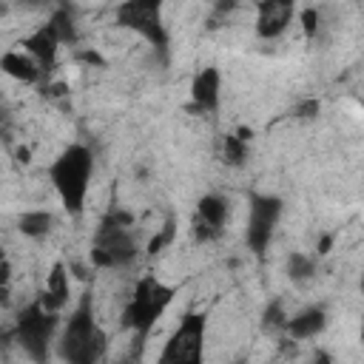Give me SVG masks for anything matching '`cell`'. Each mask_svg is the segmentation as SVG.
<instances>
[{"label":"cell","instance_id":"277c9868","mask_svg":"<svg viewBox=\"0 0 364 364\" xmlns=\"http://www.w3.org/2000/svg\"><path fill=\"white\" fill-rule=\"evenodd\" d=\"M173 293H176L173 287L156 282L154 276H145V279L136 284V290H134L128 307L122 310V324H125L128 330L139 333V336H148L151 327L156 324V318H162V313H165L168 304L173 301Z\"/></svg>","mask_w":364,"mask_h":364},{"label":"cell","instance_id":"52a82bcc","mask_svg":"<svg viewBox=\"0 0 364 364\" xmlns=\"http://www.w3.org/2000/svg\"><path fill=\"white\" fill-rule=\"evenodd\" d=\"M117 20L119 26L142 34L151 46L165 48L168 46V31L162 26V6L156 0H128L117 6Z\"/></svg>","mask_w":364,"mask_h":364},{"label":"cell","instance_id":"83f0119b","mask_svg":"<svg viewBox=\"0 0 364 364\" xmlns=\"http://www.w3.org/2000/svg\"><path fill=\"white\" fill-rule=\"evenodd\" d=\"M361 341H364V327H361Z\"/></svg>","mask_w":364,"mask_h":364},{"label":"cell","instance_id":"cb8c5ba5","mask_svg":"<svg viewBox=\"0 0 364 364\" xmlns=\"http://www.w3.org/2000/svg\"><path fill=\"white\" fill-rule=\"evenodd\" d=\"M296 114L304 117V119H307V117H316V114H318V100H307V102H301V105L296 108Z\"/></svg>","mask_w":364,"mask_h":364},{"label":"cell","instance_id":"4fadbf2b","mask_svg":"<svg viewBox=\"0 0 364 364\" xmlns=\"http://www.w3.org/2000/svg\"><path fill=\"white\" fill-rule=\"evenodd\" d=\"M0 68L9 74V77H14V80H20V82H37L40 80V65H37V60L31 57V54H23V51H6L3 57H0Z\"/></svg>","mask_w":364,"mask_h":364},{"label":"cell","instance_id":"ac0fdd59","mask_svg":"<svg viewBox=\"0 0 364 364\" xmlns=\"http://www.w3.org/2000/svg\"><path fill=\"white\" fill-rule=\"evenodd\" d=\"M287 273H290L296 282H304V279H310V276L316 273V264H313L310 256H304V253H293V256L287 259Z\"/></svg>","mask_w":364,"mask_h":364},{"label":"cell","instance_id":"603a6c76","mask_svg":"<svg viewBox=\"0 0 364 364\" xmlns=\"http://www.w3.org/2000/svg\"><path fill=\"white\" fill-rule=\"evenodd\" d=\"M284 321V316H282V304L276 301V304H270L267 307V313H264V324H282ZM287 324V321H284Z\"/></svg>","mask_w":364,"mask_h":364},{"label":"cell","instance_id":"d6986e66","mask_svg":"<svg viewBox=\"0 0 364 364\" xmlns=\"http://www.w3.org/2000/svg\"><path fill=\"white\" fill-rule=\"evenodd\" d=\"M51 26H54V31L60 34V40L63 43H74V23H71V14L65 11V9H60V11H54V17L48 20Z\"/></svg>","mask_w":364,"mask_h":364},{"label":"cell","instance_id":"ba28073f","mask_svg":"<svg viewBox=\"0 0 364 364\" xmlns=\"http://www.w3.org/2000/svg\"><path fill=\"white\" fill-rule=\"evenodd\" d=\"M282 216V199L276 196H250V219H247V245L253 253H264L270 239H273V230H276V222Z\"/></svg>","mask_w":364,"mask_h":364},{"label":"cell","instance_id":"7c38bea8","mask_svg":"<svg viewBox=\"0 0 364 364\" xmlns=\"http://www.w3.org/2000/svg\"><path fill=\"white\" fill-rule=\"evenodd\" d=\"M191 97L199 111H216L219 108V71L213 65L202 68L191 82Z\"/></svg>","mask_w":364,"mask_h":364},{"label":"cell","instance_id":"9a60e30c","mask_svg":"<svg viewBox=\"0 0 364 364\" xmlns=\"http://www.w3.org/2000/svg\"><path fill=\"white\" fill-rule=\"evenodd\" d=\"M196 219L208 222L210 228L222 230L225 222H228V202L219 196V193H205L199 202H196Z\"/></svg>","mask_w":364,"mask_h":364},{"label":"cell","instance_id":"3957f363","mask_svg":"<svg viewBox=\"0 0 364 364\" xmlns=\"http://www.w3.org/2000/svg\"><path fill=\"white\" fill-rule=\"evenodd\" d=\"M131 216L128 213H111L102 219L94 247H91V264L97 267H125L136 259V242L128 230Z\"/></svg>","mask_w":364,"mask_h":364},{"label":"cell","instance_id":"484cf974","mask_svg":"<svg viewBox=\"0 0 364 364\" xmlns=\"http://www.w3.org/2000/svg\"><path fill=\"white\" fill-rule=\"evenodd\" d=\"M313 364H330V355H327V353H316Z\"/></svg>","mask_w":364,"mask_h":364},{"label":"cell","instance_id":"d4e9b609","mask_svg":"<svg viewBox=\"0 0 364 364\" xmlns=\"http://www.w3.org/2000/svg\"><path fill=\"white\" fill-rule=\"evenodd\" d=\"M330 242H333L330 236H321V242H318V253H327V250H330Z\"/></svg>","mask_w":364,"mask_h":364},{"label":"cell","instance_id":"e0dca14e","mask_svg":"<svg viewBox=\"0 0 364 364\" xmlns=\"http://www.w3.org/2000/svg\"><path fill=\"white\" fill-rule=\"evenodd\" d=\"M222 154H225V162H228V165L239 168V165H245V159H247V142L239 139V134H228L225 142H222Z\"/></svg>","mask_w":364,"mask_h":364},{"label":"cell","instance_id":"44dd1931","mask_svg":"<svg viewBox=\"0 0 364 364\" xmlns=\"http://www.w3.org/2000/svg\"><path fill=\"white\" fill-rule=\"evenodd\" d=\"M299 23L304 28V37H316V31H318V11L316 9H301Z\"/></svg>","mask_w":364,"mask_h":364},{"label":"cell","instance_id":"2e32d148","mask_svg":"<svg viewBox=\"0 0 364 364\" xmlns=\"http://www.w3.org/2000/svg\"><path fill=\"white\" fill-rule=\"evenodd\" d=\"M51 213L48 210H26L23 216H20V230H23V236H31V239H40V236H46L48 230H51Z\"/></svg>","mask_w":364,"mask_h":364},{"label":"cell","instance_id":"4316f807","mask_svg":"<svg viewBox=\"0 0 364 364\" xmlns=\"http://www.w3.org/2000/svg\"><path fill=\"white\" fill-rule=\"evenodd\" d=\"M361 290H364V273H361Z\"/></svg>","mask_w":364,"mask_h":364},{"label":"cell","instance_id":"5bb4252c","mask_svg":"<svg viewBox=\"0 0 364 364\" xmlns=\"http://www.w3.org/2000/svg\"><path fill=\"white\" fill-rule=\"evenodd\" d=\"M324 324H327V313L321 307H307L299 316H293L284 327H287V333L293 338H313V336H318L324 330Z\"/></svg>","mask_w":364,"mask_h":364},{"label":"cell","instance_id":"8992f818","mask_svg":"<svg viewBox=\"0 0 364 364\" xmlns=\"http://www.w3.org/2000/svg\"><path fill=\"white\" fill-rule=\"evenodd\" d=\"M54 330H57V313H48L40 301L28 304L20 318H17V344L26 350L28 358H34L37 364H46L48 358V347L54 341Z\"/></svg>","mask_w":364,"mask_h":364},{"label":"cell","instance_id":"8fae6325","mask_svg":"<svg viewBox=\"0 0 364 364\" xmlns=\"http://www.w3.org/2000/svg\"><path fill=\"white\" fill-rule=\"evenodd\" d=\"M71 299V287H68V267L63 262H57L51 267V273L46 276V287L40 293V304L48 310V313H60Z\"/></svg>","mask_w":364,"mask_h":364},{"label":"cell","instance_id":"9c48e42d","mask_svg":"<svg viewBox=\"0 0 364 364\" xmlns=\"http://www.w3.org/2000/svg\"><path fill=\"white\" fill-rule=\"evenodd\" d=\"M256 11H259L256 14V34L264 37V40H273L290 26V20L296 14V6L287 3V0H264V3L256 6Z\"/></svg>","mask_w":364,"mask_h":364},{"label":"cell","instance_id":"6da1fadb","mask_svg":"<svg viewBox=\"0 0 364 364\" xmlns=\"http://www.w3.org/2000/svg\"><path fill=\"white\" fill-rule=\"evenodd\" d=\"M91 171H94V159L85 145H68L48 168L51 185H54L63 208L74 216L82 213V208H85Z\"/></svg>","mask_w":364,"mask_h":364},{"label":"cell","instance_id":"7402d4cb","mask_svg":"<svg viewBox=\"0 0 364 364\" xmlns=\"http://www.w3.org/2000/svg\"><path fill=\"white\" fill-rule=\"evenodd\" d=\"M193 233H196V239H199V242H210V239H216L222 230H216V228H210L208 222L196 219V222H193Z\"/></svg>","mask_w":364,"mask_h":364},{"label":"cell","instance_id":"5b68a950","mask_svg":"<svg viewBox=\"0 0 364 364\" xmlns=\"http://www.w3.org/2000/svg\"><path fill=\"white\" fill-rule=\"evenodd\" d=\"M205 330L208 318L202 313H188L176 324V330L168 336L156 364H202L205 353Z\"/></svg>","mask_w":364,"mask_h":364},{"label":"cell","instance_id":"30bf717a","mask_svg":"<svg viewBox=\"0 0 364 364\" xmlns=\"http://www.w3.org/2000/svg\"><path fill=\"white\" fill-rule=\"evenodd\" d=\"M23 46H26V54H31V57L37 60L40 71H48V68L54 65V60H57V48L63 46V40H60V34L54 31V26L46 23V26H40L34 34H28V37L23 40Z\"/></svg>","mask_w":364,"mask_h":364},{"label":"cell","instance_id":"7a4b0ae2","mask_svg":"<svg viewBox=\"0 0 364 364\" xmlns=\"http://www.w3.org/2000/svg\"><path fill=\"white\" fill-rule=\"evenodd\" d=\"M105 353V333L94 321L91 301L82 299V304L71 313L68 324L60 336V355L65 364H100Z\"/></svg>","mask_w":364,"mask_h":364},{"label":"cell","instance_id":"ffe728a7","mask_svg":"<svg viewBox=\"0 0 364 364\" xmlns=\"http://www.w3.org/2000/svg\"><path fill=\"white\" fill-rule=\"evenodd\" d=\"M173 236H176V222H173V219H168V222L162 225V230L148 242V253H151V256H154V253H159L162 247H168V245H171V239H173Z\"/></svg>","mask_w":364,"mask_h":364}]
</instances>
